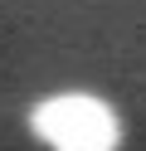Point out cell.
Wrapping results in <instances>:
<instances>
[{"label": "cell", "instance_id": "1", "mask_svg": "<svg viewBox=\"0 0 146 151\" xmlns=\"http://www.w3.org/2000/svg\"><path fill=\"white\" fill-rule=\"evenodd\" d=\"M29 132L49 151H117L122 122L97 93H49L29 107Z\"/></svg>", "mask_w": 146, "mask_h": 151}]
</instances>
